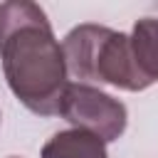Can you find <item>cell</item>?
<instances>
[{
  "label": "cell",
  "mask_w": 158,
  "mask_h": 158,
  "mask_svg": "<svg viewBox=\"0 0 158 158\" xmlns=\"http://www.w3.org/2000/svg\"><path fill=\"white\" fill-rule=\"evenodd\" d=\"M42 158H109L106 143L89 131L69 128L54 133L42 146Z\"/></svg>",
  "instance_id": "5"
},
{
  "label": "cell",
  "mask_w": 158,
  "mask_h": 158,
  "mask_svg": "<svg viewBox=\"0 0 158 158\" xmlns=\"http://www.w3.org/2000/svg\"><path fill=\"white\" fill-rule=\"evenodd\" d=\"M0 62L10 91L40 116L59 111L67 59L47 12L30 0L0 2Z\"/></svg>",
  "instance_id": "1"
},
{
  "label": "cell",
  "mask_w": 158,
  "mask_h": 158,
  "mask_svg": "<svg viewBox=\"0 0 158 158\" xmlns=\"http://www.w3.org/2000/svg\"><path fill=\"white\" fill-rule=\"evenodd\" d=\"M62 52L67 59V72L74 74L81 84L99 81L126 91L148 89V84L133 67L128 35L123 32L86 22L74 27L64 37Z\"/></svg>",
  "instance_id": "2"
},
{
  "label": "cell",
  "mask_w": 158,
  "mask_h": 158,
  "mask_svg": "<svg viewBox=\"0 0 158 158\" xmlns=\"http://www.w3.org/2000/svg\"><path fill=\"white\" fill-rule=\"evenodd\" d=\"M57 114L69 123H74V128L89 131L104 143L116 141L126 131V121H128V111L123 101L81 81L67 84Z\"/></svg>",
  "instance_id": "3"
},
{
  "label": "cell",
  "mask_w": 158,
  "mask_h": 158,
  "mask_svg": "<svg viewBox=\"0 0 158 158\" xmlns=\"http://www.w3.org/2000/svg\"><path fill=\"white\" fill-rule=\"evenodd\" d=\"M12 158H15V156H12Z\"/></svg>",
  "instance_id": "6"
},
{
  "label": "cell",
  "mask_w": 158,
  "mask_h": 158,
  "mask_svg": "<svg viewBox=\"0 0 158 158\" xmlns=\"http://www.w3.org/2000/svg\"><path fill=\"white\" fill-rule=\"evenodd\" d=\"M131 59L141 79L151 86L158 81V17H141L128 37Z\"/></svg>",
  "instance_id": "4"
}]
</instances>
